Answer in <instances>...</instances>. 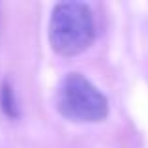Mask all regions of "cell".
<instances>
[{
  "label": "cell",
  "instance_id": "1",
  "mask_svg": "<svg viewBox=\"0 0 148 148\" xmlns=\"http://www.w3.org/2000/svg\"><path fill=\"white\" fill-rule=\"evenodd\" d=\"M96 38L94 11L84 2L54 4L49 19V43L60 56H77Z\"/></svg>",
  "mask_w": 148,
  "mask_h": 148
},
{
  "label": "cell",
  "instance_id": "2",
  "mask_svg": "<svg viewBox=\"0 0 148 148\" xmlns=\"http://www.w3.org/2000/svg\"><path fill=\"white\" fill-rule=\"evenodd\" d=\"M54 107L58 114L71 122L96 124L109 114V99L83 73L71 71L64 75L56 88Z\"/></svg>",
  "mask_w": 148,
  "mask_h": 148
},
{
  "label": "cell",
  "instance_id": "3",
  "mask_svg": "<svg viewBox=\"0 0 148 148\" xmlns=\"http://www.w3.org/2000/svg\"><path fill=\"white\" fill-rule=\"evenodd\" d=\"M0 107L6 112L10 118H17L19 116V105H17V98H15L13 86L10 84V81H4L0 84Z\"/></svg>",
  "mask_w": 148,
  "mask_h": 148
}]
</instances>
